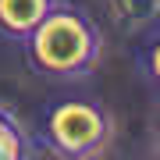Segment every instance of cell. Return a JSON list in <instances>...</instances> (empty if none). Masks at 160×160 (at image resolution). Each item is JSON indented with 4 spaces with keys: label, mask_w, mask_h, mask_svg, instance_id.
Wrapping results in <instances>:
<instances>
[{
    "label": "cell",
    "mask_w": 160,
    "mask_h": 160,
    "mask_svg": "<svg viewBox=\"0 0 160 160\" xmlns=\"http://www.w3.org/2000/svg\"><path fill=\"white\" fill-rule=\"evenodd\" d=\"M100 50H103V36L96 22L78 4H61V0L25 36V53H29L32 71L57 82H75L92 75Z\"/></svg>",
    "instance_id": "6da1fadb"
},
{
    "label": "cell",
    "mask_w": 160,
    "mask_h": 160,
    "mask_svg": "<svg viewBox=\"0 0 160 160\" xmlns=\"http://www.w3.org/2000/svg\"><path fill=\"white\" fill-rule=\"evenodd\" d=\"M146 32L149 36L142 39V46H139V68H142V75L149 78V86L160 92V22L149 25Z\"/></svg>",
    "instance_id": "8992f818"
},
{
    "label": "cell",
    "mask_w": 160,
    "mask_h": 160,
    "mask_svg": "<svg viewBox=\"0 0 160 160\" xmlns=\"http://www.w3.org/2000/svg\"><path fill=\"white\" fill-rule=\"evenodd\" d=\"M107 14L121 32H146L160 22V0H107Z\"/></svg>",
    "instance_id": "277c9868"
},
{
    "label": "cell",
    "mask_w": 160,
    "mask_h": 160,
    "mask_svg": "<svg viewBox=\"0 0 160 160\" xmlns=\"http://www.w3.org/2000/svg\"><path fill=\"white\" fill-rule=\"evenodd\" d=\"M25 157H32L29 132L22 128V121L11 110L0 107V160H25Z\"/></svg>",
    "instance_id": "5b68a950"
},
{
    "label": "cell",
    "mask_w": 160,
    "mask_h": 160,
    "mask_svg": "<svg viewBox=\"0 0 160 160\" xmlns=\"http://www.w3.org/2000/svg\"><path fill=\"white\" fill-rule=\"evenodd\" d=\"M149 139H153V146L160 149V92H157V110H153V118H149Z\"/></svg>",
    "instance_id": "52a82bcc"
},
{
    "label": "cell",
    "mask_w": 160,
    "mask_h": 160,
    "mask_svg": "<svg viewBox=\"0 0 160 160\" xmlns=\"http://www.w3.org/2000/svg\"><path fill=\"white\" fill-rule=\"evenodd\" d=\"M110 135H114L110 110L89 96H64L50 103L43 114V142L64 160L100 157L110 146Z\"/></svg>",
    "instance_id": "7a4b0ae2"
},
{
    "label": "cell",
    "mask_w": 160,
    "mask_h": 160,
    "mask_svg": "<svg viewBox=\"0 0 160 160\" xmlns=\"http://www.w3.org/2000/svg\"><path fill=\"white\" fill-rule=\"evenodd\" d=\"M53 4L57 0H0V36L25 43V36L50 14Z\"/></svg>",
    "instance_id": "3957f363"
}]
</instances>
